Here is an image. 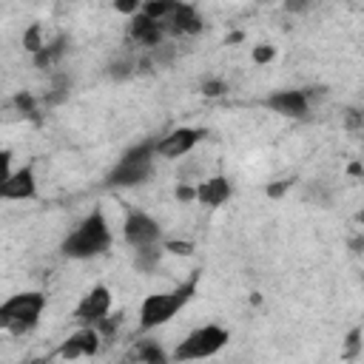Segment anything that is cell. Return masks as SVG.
<instances>
[{"instance_id": "obj_1", "label": "cell", "mask_w": 364, "mask_h": 364, "mask_svg": "<svg viewBox=\"0 0 364 364\" xmlns=\"http://www.w3.org/2000/svg\"><path fill=\"white\" fill-rule=\"evenodd\" d=\"M114 236L108 228V219L102 213V208H94L88 216H82V222L63 239L60 250L65 259H97L102 253H108Z\"/></svg>"}, {"instance_id": "obj_2", "label": "cell", "mask_w": 364, "mask_h": 364, "mask_svg": "<svg viewBox=\"0 0 364 364\" xmlns=\"http://www.w3.org/2000/svg\"><path fill=\"white\" fill-rule=\"evenodd\" d=\"M196 284H199V270H196L188 282H182L179 287H173V290L148 293V296L142 299V304H139V330L148 333V330H156V327L168 324V321L193 299Z\"/></svg>"}, {"instance_id": "obj_3", "label": "cell", "mask_w": 364, "mask_h": 364, "mask_svg": "<svg viewBox=\"0 0 364 364\" xmlns=\"http://www.w3.org/2000/svg\"><path fill=\"white\" fill-rule=\"evenodd\" d=\"M46 310V293L40 290H20L0 304V330L11 336H26L37 327Z\"/></svg>"}, {"instance_id": "obj_4", "label": "cell", "mask_w": 364, "mask_h": 364, "mask_svg": "<svg viewBox=\"0 0 364 364\" xmlns=\"http://www.w3.org/2000/svg\"><path fill=\"white\" fill-rule=\"evenodd\" d=\"M230 341V333L222 324H202L196 330H191L171 353V361L182 364V361H205L213 358L225 344Z\"/></svg>"}, {"instance_id": "obj_5", "label": "cell", "mask_w": 364, "mask_h": 364, "mask_svg": "<svg viewBox=\"0 0 364 364\" xmlns=\"http://www.w3.org/2000/svg\"><path fill=\"white\" fill-rule=\"evenodd\" d=\"M114 307V296L108 284H94L91 290H85L74 307V321L82 327H94L97 321H102L105 316H111Z\"/></svg>"}, {"instance_id": "obj_6", "label": "cell", "mask_w": 364, "mask_h": 364, "mask_svg": "<svg viewBox=\"0 0 364 364\" xmlns=\"http://www.w3.org/2000/svg\"><path fill=\"white\" fill-rule=\"evenodd\" d=\"M122 236H125L128 247H134V250L151 247V245L162 242V225L145 210H128V216L122 222Z\"/></svg>"}, {"instance_id": "obj_7", "label": "cell", "mask_w": 364, "mask_h": 364, "mask_svg": "<svg viewBox=\"0 0 364 364\" xmlns=\"http://www.w3.org/2000/svg\"><path fill=\"white\" fill-rule=\"evenodd\" d=\"M202 139H205V128H196V125L173 128V131H168L165 136L156 139V156L182 159V156H188Z\"/></svg>"}, {"instance_id": "obj_8", "label": "cell", "mask_w": 364, "mask_h": 364, "mask_svg": "<svg viewBox=\"0 0 364 364\" xmlns=\"http://www.w3.org/2000/svg\"><path fill=\"white\" fill-rule=\"evenodd\" d=\"M151 173H154V159H128V156H119V162L108 171L105 182L111 188H136V185L148 182Z\"/></svg>"}, {"instance_id": "obj_9", "label": "cell", "mask_w": 364, "mask_h": 364, "mask_svg": "<svg viewBox=\"0 0 364 364\" xmlns=\"http://www.w3.org/2000/svg\"><path fill=\"white\" fill-rule=\"evenodd\" d=\"M264 108H270L273 114L290 117V119H301L310 111V97L301 88H284V91H273L264 97Z\"/></svg>"}, {"instance_id": "obj_10", "label": "cell", "mask_w": 364, "mask_h": 364, "mask_svg": "<svg viewBox=\"0 0 364 364\" xmlns=\"http://www.w3.org/2000/svg\"><path fill=\"white\" fill-rule=\"evenodd\" d=\"M37 191H40V182H37L34 165H23V168H14L9 173V179L0 185V199L26 202V199H34Z\"/></svg>"}, {"instance_id": "obj_11", "label": "cell", "mask_w": 364, "mask_h": 364, "mask_svg": "<svg viewBox=\"0 0 364 364\" xmlns=\"http://www.w3.org/2000/svg\"><path fill=\"white\" fill-rule=\"evenodd\" d=\"M102 347V338L97 336L94 327H80L74 330L60 347H57V355L65 358V361H74V358H88V355H97Z\"/></svg>"}, {"instance_id": "obj_12", "label": "cell", "mask_w": 364, "mask_h": 364, "mask_svg": "<svg viewBox=\"0 0 364 364\" xmlns=\"http://www.w3.org/2000/svg\"><path fill=\"white\" fill-rule=\"evenodd\" d=\"M233 196V182L225 173H213L196 182V205L205 208H222Z\"/></svg>"}, {"instance_id": "obj_13", "label": "cell", "mask_w": 364, "mask_h": 364, "mask_svg": "<svg viewBox=\"0 0 364 364\" xmlns=\"http://www.w3.org/2000/svg\"><path fill=\"white\" fill-rule=\"evenodd\" d=\"M162 28L171 34H199L205 28V20L193 3H176L171 17L162 23Z\"/></svg>"}, {"instance_id": "obj_14", "label": "cell", "mask_w": 364, "mask_h": 364, "mask_svg": "<svg viewBox=\"0 0 364 364\" xmlns=\"http://www.w3.org/2000/svg\"><path fill=\"white\" fill-rule=\"evenodd\" d=\"M128 37L136 43V46H145V48H159V43H162V37H165V28L156 23V20H151V17H145V14H134V17H128Z\"/></svg>"}, {"instance_id": "obj_15", "label": "cell", "mask_w": 364, "mask_h": 364, "mask_svg": "<svg viewBox=\"0 0 364 364\" xmlns=\"http://www.w3.org/2000/svg\"><path fill=\"white\" fill-rule=\"evenodd\" d=\"M65 43H68V40H65V34H57L54 40H46V46L34 54V65H37V68H43V71H46V68H51V65H57V63H60V57L65 54Z\"/></svg>"}, {"instance_id": "obj_16", "label": "cell", "mask_w": 364, "mask_h": 364, "mask_svg": "<svg viewBox=\"0 0 364 364\" xmlns=\"http://www.w3.org/2000/svg\"><path fill=\"white\" fill-rule=\"evenodd\" d=\"M134 364H171V355L162 350L159 341L145 338L134 347Z\"/></svg>"}, {"instance_id": "obj_17", "label": "cell", "mask_w": 364, "mask_h": 364, "mask_svg": "<svg viewBox=\"0 0 364 364\" xmlns=\"http://www.w3.org/2000/svg\"><path fill=\"white\" fill-rule=\"evenodd\" d=\"M162 256H165L162 242H159V245H151V247H139V250H134V267H136L139 273H154V270L159 267Z\"/></svg>"}, {"instance_id": "obj_18", "label": "cell", "mask_w": 364, "mask_h": 364, "mask_svg": "<svg viewBox=\"0 0 364 364\" xmlns=\"http://www.w3.org/2000/svg\"><path fill=\"white\" fill-rule=\"evenodd\" d=\"M173 0H145V3H139V14H145V17H151V20H156L159 26L171 17V11H173Z\"/></svg>"}, {"instance_id": "obj_19", "label": "cell", "mask_w": 364, "mask_h": 364, "mask_svg": "<svg viewBox=\"0 0 364 364\" xmlns=\"http://www.w3.org/2000/svg\"><path fill=\"white\" fill-rule=\"evenodd\" d=\"M43 46H46V34H43V26H40V23H31V26L23 31V48H26V51L34 57V54H37Z\"/></svg>"}, {"instance_id": "obj_20", "label": "cell", "mask_w": 364, "mask_h": 364, "mask_svg": "<svg viewBox=\"0 0 364 364\" xmlns=\"http://www.w3.org/2000/svg\"><path fill=\"white\" fill-rule=\"evenodd\" d=\"M119 321H122V318H119V313H117V316H105L102 321H97V324H94V330H97V336H100L102 341H108V338H114V336H117Z\"/></svg>"}, {"instance_id": "obj_21", "label": "cell", "mask_w": 364, "mask_h": 364, "mask_svg": "<svg viewBox=\"0 0 364 364\" xmlns=\"http://www.w3.org/2000/svg\"><path fill=\"white\" fill-rule=\"evenodd\" d=\"M14 108L20 111V114H26V117H37V100L28 94V91H20L17 97H14Z\"/></svg>"}, {"instance_id": "obj_22", "label": "cell", "mask_w": 364, "mask_h": 364, "mask_svg": "<svg viewBox=\"0 0 364 364\" xmlns=\"http://www.w3.org/2000/svg\"><path fill=\"white\" fill-rule=\"evenodd\" d=\"M250 57H253V63H256V65H267V63H273V60H276V48H273L270 43H259V46H253Z\"/></svg>"}, {"instance_id": "obj_23", "label": "cell", "mask_w": 364, "mask_h": 364, "mask_svg": "<svg viewBox=\"0 0 364 364\" xmlns=\"http://www.w3.org/2000/svg\"><path fill=\"white\" fill-rule=\"evenodd\" d=\"M361 353V327H353L344 338V358H355Z\"/></svg>"}, {"instance_id": "obj_24", "label": "cell", "mask_w": 364, "mask_h": 364, "mask_svg": "<svg viewBox=\"0 0 364 364\" xmlns=\"http://www.w3.org/2000/svg\"><path fill=\"white\" fill-rule=\"evenodd\" d=\"M136 71V60H119V63H114L111 68H108V74L114 77V80H125V77H131Z\"/></svg>"}, {"instance_id": "obj_25", "label": "cell", "mask_w": 364, "mask_h": 364, "mask_svg": "<svg viewBox=\"0 0 364 364\" xmlns=\"http://www.w3.org/2000/svg\"><path fill=\"white\" fill-rule=\"evenodd\" d=\"M225 91H228V82L219 80V77H208V80L202 82V94H205V97H222Z\"/></svg>"}, {"instance_id": "obj_26", "label": "cell", "mask_w": 364, "mask_h": 364, "mask_svg": "<svg viewBox=\"0 0 364 364\" xmlns=\"http://www.w3.org/2000/svg\"><path fill=\"white\" fill-rule=\"evenodd\" d=\"M173 196L176 202H196V182H176Z\"/></svg>"}, {"instance_id": "obj_27", "label": "cell", "mask_w": 364, "mask_h": 364, "mask_svg": "<svg viewBox=\"0 0 364 364\" xmlns=\"http://www.w3.org/2000/svg\"><path fill=\"white\" fill-rule=\"evenodd\" d=\"M162 250L165 253H176V256H191L193 253V245L191 242H179V239H165L162 242Z\"/></svg>"}, {"instance_id": "obj_28", "label": "cell", "mask_w": 364, "mask_h": 364, "mask_svg": "<svg viewBox=\"0 0 364 364\" xmlns=\"http://www.w3.org/2000/svg\"><path fill=\"white\" fill-rule=\"evenodd\" d=\"M11 159H14V154L9 151V148H0V185L9 179V173L14 171L11 168Z\"/></svg>"}, {"instance_id": "obj_29", "label": "cell", "mask_w": 364, "mask_h": 364, "mask_svg": "<svg viewBox=\"0 0 364 364\" xmlns=\"http://www.w3.org/2000/svg\"><path fill=\"white\" fill-rule=\"evenodd\" d=\"M114 9H117L119 14H128V17H134V14L139 11V3H136V0H128V3H114Z\"/></svg>"}, {"instance_id": "obj_30", "label": "cell", "mask_w": 364, "mask_h": 364, "mask_svg": "<svg viewBox=\"0 0 364 364\" xmlns=\"http://www.w3.org/2000/svg\"><path fill=\"white\" fill-rule=\"evenodd\" d=\"M287 185H290V182H279V185H270V188H267V196H282V193L287 191Z\"/></svg>"}, {"instance_id": "obj_31", "label": "cell", "mask_w": 364, "mask_h": 364, "mask_svg": "<svg viewBox=\"0 0 364 364\" xmlns=\"http://www.w3.org/2000/svg\"><path fill=\"white\" fill-rule=\"evenodd\" d=\"M347 173H350V176H361V165H358V162H353V165L347 168Z\"/></svg>"}]
</instances>
